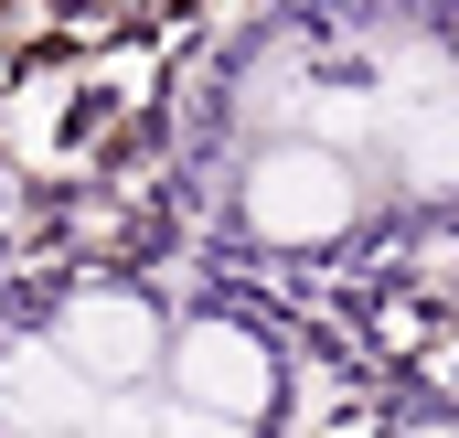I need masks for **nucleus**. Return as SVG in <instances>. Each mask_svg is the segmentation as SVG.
Returning <instances> with one entry per match:
<instances>
[{"mask_svg": "<svg viewBox=\"0 0 459 438\" xmlns=\"http://www.w3.org/2000/svg\"><path fill=\"white\" fill-rule=\"evenodd\" d=\"M108 417V385H86L54 342H11L0 353V428H97Z\"/></svg>", "mask_w": 459, "mask_h": 438, "instance_id": "nucleus-5", "label": "nucleus"}, {"mask_svg": "<svg viewBox=\"0 0 459 438\" xmlns=\"http://www.w3.org/2000/svg\"><path fill=\"white\" fill-rule=\"evenodd\" d=\"M235 215H246L256 246H342L352 224H363V171H352L342 139H321V128H278V139L246 161Z\"/></svg>", "mask_w": 459, "mask_h": 438, "instance_id": "nucleus-1", "label": "nucleus"}, {"mask_svg": "<svg viewBox=\"0 0 459 438\" xmlns=\"http://www.w3.org/2000/svg\"><path fill=\"white\" fill-rule=\"evenodd\" d=\"M86 385H108V396H128V385H160V342H171V321L139 300V289H86V300H65V321L43 331Z\"/></svg>", "mask_w": 459, "mask_h": 438, "instance_id": "nucleus-3", "label": "nucleus"}, {"mask_svg": "<svg viewBox=\"0 0 459 438\" xmlns=\"http://www.w3.org/2000/svg\"><path fill=\"white\" fill-rule=\"evenodd\" d=\"M374 150H385V171H395L406 193L459 204V75L449 86H406L395 108L374 118Z\"/></svg>", "mask_w": 459, "mask_h": 438, "instance_id": "nucleus-4", "label": "nucleus"}, {"mask_svg": "<svg viewBox=\"0 0 459 438\" xmlns=\"http://www.w3.org/2000/svg\"><path fill=\"white\" fill-rule=\"evenodd\" d=\"M160 385L182 396V407H204V417H225V428H256V417H278V396H289V374H278V353H267V331L246 321H182L160 342Z\"/></svg>", "mask_w": 459, "mask_h": 438, "instance_id": "nucleus-2", "label": "nucleus"}]
</instances>
